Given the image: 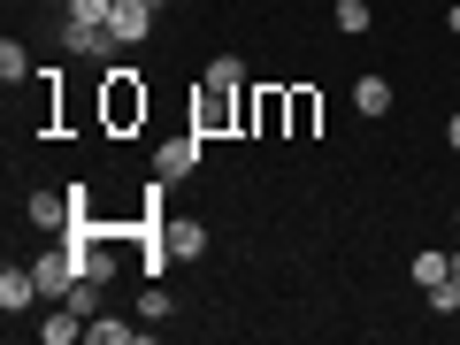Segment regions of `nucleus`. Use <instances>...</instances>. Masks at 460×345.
I'll return each instance as SVG.
<instances>
[{
	"label": "nucleus",
	"instance_id": "1",
	"mask_svg": "<svg viewBox=\"0 0 460 345\" xmlns=\"http://www.w3.org/2000/svg\"><path fill=\"white\" fill-rule=\"evenodd\" d=\"M138 123H146V84L131 62H115L100 77V131H138Z\"/></svg>",
	"mask_w": 460,
	"mask_h": 345
},
{
	"label": "nucleus",
	"instance_id": "2",
	"mask_svg": "<svg viewBox=\"0 0 460 345\" xmlns=\"http://www.w3.org/2000/svg\"><path fill=\"white\" fill-rule=\"evenodd\" d=\"M108 16H115V0H69V16H62V39H69V54H115V31H108Z\"/></svg>",
	"mask_w": 460,
	"mask_h": 345
},
{
	"label": "nucleus",
	"instance_id": "3",
	"mask_svg": "<svg viewBox=\"0 0 460 345\" xmlns=\"http://www.w3.org/2000/svg\"><path fill=\"white\" fill-rule=\"evenodd\" d=\"M246 123V93H223V84H199L192 93V131L199 138H223Z\"/></svg>",
	"mask_w": 460,
	"mask_h": 345
},
{
	"label": "nucleus",
	"instance_id": "4",
	"mask_svg": "<svg viewBox=\"0 0 460 345\" xmlns=\"http://www.w3.org/2000/svg\"><path fill=\"white\" fill-rule=\"evenodd\" d=\"M246 131L253 138H292V84H253L246 93Z\"/></svg>",
	"mask_w": 460,
	"mask_h": 345
},
{
	"label": "nucleus",
	"instance_id": "5",
	"mask_svg": "<svg viewBox=\"0 0 460 345\" xmlns=\"http://www.w3.org/2000/svg\"><path fill=\"white\" fill-rule=\"evenodd\" d=\"M199 154H208V138H199V131L162 138V146H154V177H169V184H177V177H192V169H199Z\"/></svg>",
	"mask_w": 460,
	"mask_h": 345
},
{
	"label": "nucleus",
	"instance_id": "6",
	"mask_svg": "<svg viewBox=\"0 0 460 345\" xmlns=\"http://www.w3.org/2000/svg\"><path fill=\"white\" fill-rule=\"evenodd\" d=\"M162 246L177 253V261H199V253H208V223H192V215H162Z\"/></svg>",
	"mask_w": 460,
	"mask_h": 345
},
{
	"label": "nucleus",
	"instance_id": "7",
	"mask_svg": "<svg viewBox=\"0 0 460 345\" xmlns=\"http://www.w3.org/2000/svg\"><path fill=\"white\" fill-rule=\"evenodd\" d=\"M0 307H8V314H31V307H39V277H31V261H23V269H0Z\"/></svg>",
	"mask_w": 460,
	"mask_h": 345
},
{
	"label": "nucleus",
	"instance_id": "8",
	"mask_svg": "<svg viewBox=\"0 0 460 345\" xmlns=\"http://www.w3.org/2000/svg\"><path fill=\"white\" fill-rule=\"evenodd\" d=\"M84 338H93V345H131V338H138V314H93Z\"/></svg>",
	"mask_w": 460,
	"mask_h": 345
},
{
	"label": "nucleus",
	"instance_id": "9",
	"mask_svg": "<svg viewBox=\"0 0 460 345\" xmlns=\"http://www.w3.org/2000/svg\"><path fill=\"white\" fill-rule=\"evenodd\" d=\"M314 123H323V93L314 84H292V138H314Z\"/></svg>",
	"mask_w": 460,
	"mask_h": 345
},
{
	"label": "nucleus",
	"instance_id": "10",
	"mask_svg": "<svg viewBox=\"0 0 460 345\" xmlns=\"http://www.w3.org/2000/svg\"><path fill=\"white\" fill-rule=\"evenodd\" d=\"M353 108L361 115H392V77H353Z\"/></svg>",
	"mask_w": 460,
	"mask_h": 345
},
{
	"label": "nucleus",
	"instance_id": "11",
	"mask_svg": "<svg viewBox=\"0 0 460 345\" xmlns=\"http://www.w3.org/2000/svg\"><path fill=\"white\" fill-rule=\"evenodd\" d=\"M39 338H47V345H69V338H84V314H77V307H47Z\"/></svg>",
	"mask_w": 460,
	"mask_h": 345
},
{
	"label": "nucleus",
	"instance_id": "12",
	"mask_svg": "<svg viewBox=\"0 0 460 345\" xmlns=\"http://www.w3.org/2000/svg\"><path fill=\"white\" fill-rule=\"evenodd\" d=\"M199 84H223V93H246V62H238V54H215V62L199 69Z\"/></svg>",
	"mask_w": 460,
	"mask_h": 345
},
{
	"label": "nucleus",
	"instance_id": "13",
	"mask_svg": "<svg viewBox=\"0 0 460 345\" xmlns=\"http://www.w3.org/2000/svg\"><path fill=\"white\" fill-rule=\"evenodd\" d=\"M169 314H177L169 284H162V277H146V292H138V323H169Z\"/></svg>",
	"mask_w": 460,
	"mask_h": 345
},
{
	"label": "nucleus",
	"instance_id": "14",
	"mask_svg": "<svg viewBox=\"0 0 460 345\" xmlns=\"http://www.w3.org/2000/svg\"><path fill=\"white\" fill-rule=\"evenodd\" d=\"M23 215H31L39 230H62V223H69V199H62V192H31V208H23Z\"/></svg>",
	"mask_w": 460,
	"mask_h": 345
},
{
	"label": "nucleus",
	"instance_id": "15",
	"mask_svg": "<svg viewBox=\"0 0 460 345\" xmlns=\"http://www.w3.org/2000/svg\"><path fill=\"white\" fill-rule=\"evenodd\" d=\"M330 23H338L345 39H361L368 23H376V8H368V0H338V8H330Z\"/></svg>",
	"mask_w": 460,
	"mask_h": 345
},
{
	"label": "nucleus",
	"instance_id": "16",
	"mask_svg": "<svg viewBox=\"0 0 460 345\" xmlns=\"http://www.w3.org/2000/svg\"><path fill=\"white\" fill-rule=\"evenodd\" d=\"M445 277H453V253H438V246L414 253V284H422V292H429V284H445Z\"/></svg>",
	"mask_w": 460,
	"mask_h": 345
},
{
	"label": "nucleus",
	"instance_id": "17",
	"mask_svg": "<svg viewBox=\"0 0 460 345\" xmlns=\"http://www.w3.org/2000/svg\"><path fill=\"white\" fill-rule=\"evenodd\" d=\"M0 77H8V84H31V77H39V69H31V54H23L16 39H8V47H0Z\"/></svg>",
	"mask_w": 460,
	"mask_h": 345
},
{
	"label": "nucleus",
	"instance_id": "18",
	"mask_svg": "<svg viewBox=\"0 0 460 345\" xmlns=\"http://www.w3.org/2000/svg\"><path fill=\"white\" fill-rule=\"evenodd\" d=\"M429 314H438V323H445V314H460V284H453V277L429 284Z\"/></svg>",
	"mask_w": 460,
	"mask_h": 345
},
{
	"label": "nucleus",
	"instance_id": "19",
	"mask_svg": "<svg viewBox=\"0 0 460 345\" xmlns=\"http://www.w3.org/2000/svg\"><path fill=\"white\" fill-rule=\"evenodd\" d=\"M445 146H453V154H460V115H453V123H445Z\"/></svg>",
	"mask_w": 460,
	"mask_h": 345
},
{
	"label": "nucleus",
	"instance_id": "20",
	"mask_svg": "<svg viewBox=\"0 0 460 345\" xmlns=\"http://www.w3.org/2000/svg\"><path fill=\"white\" fill-rule=\"evenodd\" d=\"M445 31H453V39H460V8H445Z\"/></svg>",
	"mask_w": 460,
	"mask_h": 345
},
{
	"label": "nucleus",
	"instance_id": "21",
	"mask_svg": "<svg viewBox=\"0 0 460 345\" xmlns=\"http://www.w3.org/2000/svg\"><path fill=\"white\" fill-rule=\"evenodd\" d=\"M453 284H460V246H453Z\"/></svg>",
	"mask_w": 460,
	"mask_h": 345
},
{
	"label": "nucleus",
	"instance_id": "22",
	"mask_svg": "<svg viewBox=\"0 0 460 345\" xmlns=\"http://www.w3.org/2000/svg\"><path fill=\"white\" fill-rule=\"evenodd\" d=\"M453 223H460V208H453Z\"/></svg>",
	"mask_w": 460,
	"mask_h": 345
}]
</instances>
